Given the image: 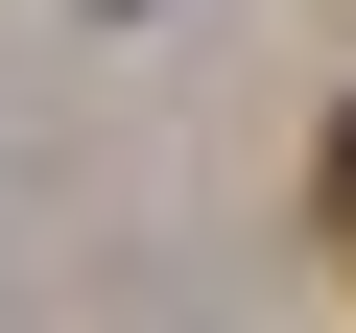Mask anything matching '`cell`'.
Returning <instances> with one entry per match:
<instances>
[{
  "label": "cell",
  "mask_w": 356,
  "mask_h": 333,
  "mask_svg": "<svg viewBox=\"0 0 356 333\" xmlns=\"http://www.w3.org/2000/svg\"><path fill=\"white\" fill-rule=\"evenodd\" d=\"M332 238H356V119H332Z\"/></svg>",
  "instance_id": "cell-1"
}]
</instances>
